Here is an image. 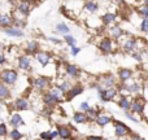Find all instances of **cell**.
<instances>
[{
	"label": "cell",
	"instance_id": "1",
	"mask_svg": "<svg viewBox=\"0 0 148 140\" xmlns=\"http://www.w3.org/2000/svg\"><path fill=\"white\" fill-rule=\"evenodd\" d=\"M0 78L5 84H13L17 81V73L14 70H4L0 75Z\"/></svg>",
	"mask_w": 148,
	"mask_h": 140
},
{
	"label": "cell",
	"instance_id": "2",
	"mask_svg": "<svg viewBox=\"0 0 148 140\" xmlns=\"http://www.w3.org/2000/svg\"><path fill=\"white\" fill-rule=\"evenodd\" d=\"M114 130H116V135H117L118 138H123V136H126L127 134H130V128H129L125 123L118 122V121L114 122Z\"/></svg>",
	"mask_w": 148,
	"mask_h": 140
},
{
	"label": "cell",
	"instance_id": "3",
	"mask_svg": "<svg viewBox=\"0 0 148 140\" xmlns=\"http://www.w3.org/2000/svg\"><path fill=\"white\" fill-rule=\"evenodd\" d=\"M131 110L134 113H138V114H142L144 110V100L143 99H135L133 102H131Z\"/></svg>",
	"mask_w": 148,
	"mask_h": 140
},
{
	"label": "cell",
	"instance_id": "4",
	"mask_svg": "<svg viewBox=\"0 0 148 140\" xmlns=\"http://www.w3.org/2000/svg\"><path fill=\"white\" fill-rule=\"evenodd\" d=\"M116 95H117V91H116V88H112V87H109L108 89L100 92V97H101L104 101H109V100L114 99Z\"/></svg>",
	"mask_w": 148,
	"mask_h": 140
},
{
	"label": "cell",
	"instance_id": "5",
	"mask_svg": "<svg viewBox=\"0 0 148 140\" xmlns=\"http://www.w3.org/2000/svg\"><path fill=\"white\" fill-rule=\"evenodd\" d=\"M48 83H49L48 78H46V76H39V78L35 79L34 86H35V88H38V89H44L48 87Z\"/></svg>",
	"mask_w": 148,
	"mask_h": 140
},
{
	"label": "cell",
	"instance_id": "6",
	"mask_svg": "<svg viewBox=\"0 0 148 140\" xmlns=\"http://www.w3.org/2000/svg\"><path fill=\"white\" fill-rule=\"evenodd\" d=\"M99 47H100V49H101L103 52H105V53H108V52H110V51H112V49H113V42L110 40V39L105 38V39H103V40L100 42Z\"/></svg>",
	"mask_w": 148,
	"mask_h": 140
},
{
	"label": "cell",
	"instance_id": "7",
	"mask_svg": "<svg viewBox=\"0 0 148 140\" xmlns=\"http://www.w3.org/2000/svg\"><path fill=\"white\" fill-rule=\"evenodd\" d=\"M136 46H138V42H136L135 39L130 38V39H127V40L123 43V49H125L126 52H131L133 49L136 48Z\"/></svg>",
	"mask_w": 148,
	"mask_h": 140
},
{
	"label": "cell",
	"instance_id": "8",
	"mask_svg": "<svg viewBox=\"0 0 148 140\" xmlns=\"http://www.w3.org/2000/svg\"><path fill=\"white\" fill-rule=\"evenodd\" d=\"M36 59H38V61L40 62L43 66H46L49 62V60H51V56H49L48 53H46V52H38V53H36Z\"/></svg>",
	"mask_w": 148,
	"mask_h": 140
},
{
	"label": "cell",
	"instance_id": "9",
	"mask_svg": "<svg viewBox=\"0 0 148 140\" xmlns=\"http://www.w3.org/2000/svg\"><path fill=\"white\" fill-rule=\"evenodd\" d=\"M18 66H20V69H22V70L30 69V59L26 56L20 57V60H18Z\"/></svg>",
	"mask_w": 148,
	"mask_h": 140
},
{
	"label": "cell",
	"instance_id": "10",
	"mask_svg": "<svg viewBox=\"0 0 148 140\" xmlns=\"http://www.w3.org/2000/svg\"><path fill=\"white\" fill-rule=\"evenodd\" d=\"M112 121V118L109 117V115H107V114H99L96 117V123L99 126H105V125H108V123Z\"/></svg>",
	"mask_w": 148,
	"mask_h": 140
},
{
	"label": "cell",
	"instance_id": "11",
	"mask_svg": "<svg viewBox=\"0 0 148 140\" xmlns=\"http://www.w3.org/2000/svg\"><path fill=\"white\" fill-rule=\"evenodd\" d=\"M4 33L10 36H23L22 30H20V29H17V27H7L4 30Z\"/></svg>",
	"mask_w": 148,
	"mask_h": 140
},
{
	"label": "cell",
	"instance_id": "12",
	"mask_svg": "<svg viewBox=\"0 0 148 140\" xmlns=\"http://www.w3.org/2000/svg\"><path fill=\"white\" fill-rule=\"evenodd\" d=\"M82 91H83V87L79 86V84H77V86H74V87L70 88V91L68 92V96H69V99H73V97L78 96Z\"/></svg>",
	"mask_w": 148,
	"mask_h": 140
},
{
	"label": "cell",
	"instance_id": "13",
	"mask_svg": "<svg viewBox=\"0 0 148 140\" xmlns=\"http://www.w3.org/2000/svg\"><path fill=\"white\" fill-rule=\"evenodd\" d=\"M16 108L21 109V110H27L29 108H30V104H29V101H26L25 99H18L17 101H16Z\"/></svg>",
	"mask_w": 148,
	"mask_h": 140
},
{
	"label": "cell",
	"instance_id": "14",
	"mask_svg": "<svg viewBox=\"0 0 148 140\" xmlns=\"http://www.w3.org/2000/svg\"><path fill=\"white\" fill-rule=\"evenodd\" d=\"M59 135L61 139H69L70 135H72V132H70V130L68 127H65V126H60L59 127Z\"/></svg>",
	"mask_w": 148,
	"mask_h": 140
},
{
	"label": "cell",
	"instance_id": "15",
	"mask_svg": "<svg viewBox=\"0 0 148 140\" xmlns=\"http://www.w3.org/2000/svg\"><path fill=\"white\" fill-rule=\"evenodd\" d=\"M103 22H104V25H110V23H113L116 21V14L114 13H107V14H104L101 17Z\"/></svg>",
	"mask_w": 148,
	"mask_h": 140
},
{
	"label": "cell",
	"instance_id": "16",
	"mask_svg": "<svg viewBox=\"0 0 148 140\" xmlns=\"http://www.w3.org/2000/svg\"><path fill=\"white\" fill-rule=\"evenodd\" d=\"M131 75H133V71L130 69H121L120 70V78L122 82L129 81V79L131 78Z\"/></svg>",
	"mask_w": 148,
	"mask_h": 140
},
{
	"label": "cell",
	"instance_id": "17",
	"mask_svg": "<svg viewBox=\"0 0 148 140\" xmlns=\"http://www.w3.org/2000/svg\"><path fill=\"white\" fill-rule=\"evenodd\" d=\"M18 10H20L22 14H29V12H30V3L29 1H22L20 5H18Z\"/></svg>",
	"mask_w": 148,
	"mask_h": 140
},
{
	"label": "cell",
	"instance_id": "18",
	"mask_svg": "<svg viewBox=\"0 0 148 140\" xmlns=\"http://www.w3.org/2000/svg\"><path fill=\"white\" fill-rule=\"evenodd\" d=\"M109 33H110V35H112V38H120L121 35H122V29L120 27V26H113L112 29L109 30Z\"/></svg>",
	"mask_w": 148,
	"mask_h": 140
},
{
	"label": "cell",
	"instance_id": "19",
	"mask_svg": "<svg viewBox=\"0 0 148 140\" xmlns=\"http://www.w3.org/2000/svg\"><path fill=\"white\" fill-rule=\"evenodd\" d=\"M10 123H12L13 126H21V125H23V121H22V117H21L20 114H13L12 115V118H10Z\"/></svg>",
	"mask_w": 148,
	"mask_h": 140
},
{
	"label": "cell",
	"instance_id": "20",
	"mask_svg": "<svg viewBox=\"0 0 148 140\" xmlns=\"http://www.w3.org/2000/svg\"><path fill=\"white\" fill-rule=\"evenodd\" d=\"M12 23V17L8 14H0V25L1 26H9Z\"/></svg>",
	"mask_w": 148,
	"mask_h": 140
},
{
	"label": "cell",
	"instance_id": "21",
	"mask_svg": "<svg viewBox=\"0 0 148 140\" xmlns=\"http://www.w3.org/2000/svg\"><path fill=\"white\" fill-rule=\"evenodd\" d=\"M73 118L77 123H84L87 120H88V118H87V114H83V113H75Z\"/></svg>",
	"mask_w": 148,
	"mask_h": 140
},
{
	"label": "cell",
	"instance_id": "22",
	"mask_svg": "<svg viewBox=\"0 0 148 140\" xmlns=\"http://www.w3.org/2000/svg\"><path fill=\"white\" fill-rule=\"evenodd\" d=\"M9 96V89L4 83H0V99H7Z\"/></svg>",
	"mask_w": 148,
	"mask_h": 140
},
{
	"label": "cell",
	"instance_id": "23",
	"mask_svg": "<svg viewBox=\"0 0 148 140\" xmlns=\"http://www.w3.org/2000/svg\"><path fill=\"white\" fill-rule=\"evenodd\" d=\"M138 13L142 16L143 18H146V20H148V5L144 3L143 5H140V7L138 8Z\"/></svg>",
	"mask_w": 148,
	"mask_h": 140
},
{
	"label": "cell",
	"instance_id": "24",
	"mask_svg": "<svg viewBox=\"0 0 148 140\" xmlns=\"http://www.w3.org/2000/svg\"><path fill=\"white\" fill-rule=\"evenodd\" d=\"M120 107L122 108V109H125V110L130 109V108H131L130 100H129L127 97H121V100H120Z\"/></svg>",
	"mask_w": 148,
	"mask_h": 140
},
{
	"label": "cell",
	"instance_id": "25",
	"mask_svg": "<svg viewBox=\"0 0 148 140\" xmlns=\"http://www.w3.org/2000/svg\"><path fill=\"white\" fill-rule=\"evenodd\" d=\"M66 73H68V75H70V76H77V74H78V69H77L75 65H68L66 66Z\"/></svg>",
	"mask_w": 148,
	"mask_h": 140
},
{
	"label": "cell",
	"instance_id": "26",
	"mask_svg": "<svg viewBox=\"0 0 148 140\" xmlns=\"http://www.w3.org/2000/svg\"><path fill=\"white\" fill-rule=\"evenodd\" d=\"M38 46L39 44L36 43V42H30V43H27L26 49H27L29 53H34V52H36V49H38Z\"/></svg>",
	"mask_w": 148,
	"mask_h": 140
},
{
	"label": "cell",
	"instance_id": "27",
	"mask_svg": "<svg viewBox=\"0 0 148 140\" xmlns=\"http://www.w3.org/2000/svg\"><path fill=\"white\" fill-rule=\"evenodd\" d=\"M86 9L88 10V12H91V13L96 12V10H97V4L95 1H88L86 4Z\"/></svg>",
	"mask_w": 148,
	"mask_h": 140
},
{
	"label": "cell",
	"instance_id": "28",
	"mask_svg": "<svg viewBox=\"0 0 148 140\" xmlns=\"http://www.w3.org/2000/svg\"><path fill=\"white\" fill-rule=\"evenodd\" d=\"M126 89H127L129 92H133V94H136V92H139V89H140V86H139L138 83H133V84H130V86L126 87Z\"/></svg>",
	"mask_w": 148,
	"mask_h": 140
},
{
	"label": "cell",
	"instance_id": "29",
	"mask_svg": "<svg viewBox=\"0 0 148 140\" xmlns=\"http://www.w3.org/2000/svg\"><path fill=\"white\" fill-rule=\"evenodd\" d=\"M57 88H59L61 92H66V91H70V88H72V87H70L69 82H64V83L59 84V86H57Z\"/></svg>",
	"mask_w": 148,
	"mask_h": 140
},
{
	"label": "cell",
	"instance_id": "30",
	"mask_svg": "<svg viewBox=\"0 0 148 140\" xmlns=\"http://www.w3.org/2000/svg\"><path fill=\"white\" fill-rule=\"evenodd\" d=\"M97 112L95 109H90V110H87V118L88 120H96V117H97Z\"/></svg>",
	"mask_w": 148,
	"mask_h": 140
},
{
	"label": "cell",
	"instance_id": "31",
	"mask_svg": "<svg viewBox=\"0 0 148 140\" xmlns=\"http://www.w3.org/2000/svg\"><path fill=\"white\" fill-rule=\"evenodd\" d=\"M57 30H59L60 33H62V34L69 33V27H68L66 25H64V23H59V25H57Z\"/></svg>",
	"mask_w": 148,
	"mask_h": 140
},
{
	"label": "cell",
	"instance_id": "32",
	"mask_svg": "<svg viewBox=\"0 0 148 140\" xmlns=\"http://www.w3.org/2000/svg\"><path fill=\"white\" fill-rule=\"evenodd\" d=\"M10 138H12V140H20L22 138V134L18 132L17 130H13L12 132H10Z\"/></svg>",
	"mask_w": 148,
	"mask_h": 140
},
{
	"label": "cell",
	"instance_id": "33",
	"mask_svg": "<svg viewBox=\"0 0 148 140\" xmlns=\"http://www.w3.org/2000/svg\"><path fill=\"white\" fill-rule=\"evenodd\" d=\"M65 40H66V43L69 44L70 47H74V44H75V39H74L72 35H68V34H65Z\"/></svg>",
	"mask_w": 148,
	"mask_h": 140
},
{
	"label": "cell",
	"instance_id": "34",
	"mask_svg": "<svg viewBox=\"0 0 148 140\" xmlns=\"http://www.w3.org/2000/svg\"><path fill=\"white\" fill-rule=\"evenodd\" d=\"M140 30L143 33H148V20H146V18H143V21L140 23Z\"/></svg>",
	"mask_w": 148,
	"mask_h": 140
},
{
	"label": "cell",
	"instance_id": "35",
	"mask_svg": "<svg viewBox=\"0 0 148 140\" xmlns=\"http://www.w3.org/2000/svg\"><path fill=\"white\" fill-rule=\"evenodd\" d=\"M40 139L42 140H52V132H42L40 134Z\"/></svg>",
	"mask_w": 148,
	"mask_h": 140
},
{
	"label": "cell",
	"instance_id": "36",
	"mask_svg": "<svg viewBox=\"0 0 148 140\" xmlns=\"http://www.w3.org/2000/svg\"><path fill=\"white\" fill-rule=\"evenodd\" d=\"M5 135H7V126L4 123H1L0 125V136H5Z\"/></svg>",
	"mask_w": 148,
	"mask_h": 140
},
{
	"label": "cell",
	"instance_id": "37",
	"mask_svg": "<svg viewBox=\"0 0 148 140\" xmlns=\"http://www.w3.org/2000/svg\"><path fill=\"white\" fill-rule=\"evenodd\" d=\"M105 84H107L108 87L113 86V84H114V79H113L112 76H107V78H105Z\"/></svg>",
	"mask_w": 148,
	"mask_h": 140
},
{
	"label": "cell",
	"instance_id": "38",
	"mask_svg": "<svg viewBox=\"0 0 148 140\" xmlns=\"http://www.w3.org/2000/svg\"><path fill=\"white\" fill-rule=\"evenodd\" d=\"M81 109L84 110V112H87V110H90L91 108L88 107V104H87V102H82V104H81Z\"/></svg>",
	"mask_w": 148,
	"mask_h": 140
},
{
	"label": "cell",
	"instance_id": "39",
	"mask_svg": "<svg viewBox=\"0 0 148 140\" xmlns=\"http://www.w3.org/2000/svg\"><path fill=\"white\" fill-rule=\"evenodd\" d=\"M140 55H142V53H139V52H135V53H133V57H134L135 60H138V61H140V60H142V56H140Z\"/></svg>",
	"mask_w": 148,
	"mask_h": 140
},
{
	"label": "cell",
	"instance_id": "40",
	"mask_svg": "<svg viewBox=\"0 0 148 140\" xmlns=\"http://www.w3.org/2000/svg\"><path fill=\"white\" fill-rule=\"evenodd\" d=\"M78 52H81V48H75V47H72V55H73V56H75Z\"/></svg>",
	"mask_w": 148,
	"mask_h": 140
},
{
	"label": "cell",
	"instance_id": "41",
	"mask_svg": "<svg viewBox=\"0 0 148 140\" xmlns=\"http://www.w3.org/2000/svg\"><path fill=\"white\" fill-rule=\"evenodd\" d=\"M126 117H127L129 120H131V121H133V122H138V120H136V118H134L133 115H131V114H129V113H126Z\"/></svg>",
	"mask_w": 148,
	"mask_h": 140
},
{
	"label": "cell",
	"instance_id": "42",
	"mask_svg": "<svg viewBox=\"0 0 148 140\" xmlns=\"http://www.w3.org/2000/svg\"><path fill=\"white\" fill-rule=\"evenodd\" d=\"M87 140H104V139L100 138V136H90V138H87Z\"/></svg>",
	"mask_w": 148,
	"mask_h": 140
},
{
	"label": "cell",
	"instance_id": "43",
	"mask_svg": "<svg viewBox=\"0 0 148 140\" xmlns=\"http://www.w3.org/2000/svg\"><path fill=\"white\" fill-rule=\"evenodd\" d=\"M130 140H143V139H142L140 136H138V135H134V136H131Z\"/></svg>",
	"mask_w": 148,
	"mask_h": 140
},
{
	"label": "cell",
	"instance_id": "44",
	"mask_svg": "<svg viewBox=\"0 0 148 140\" xmlns=\"http://www.w3.org/2000/svg\"><path fill=\"white\" fill-rule=\"evenodd\" d=\"M49 40H51V42H53V43H57V44H60V43H61V42H60L59 39H55V38H49Z\"/></svg>",
	"mask_w": 148,
	"mask_h": 140
},
{
	"label": "cell",
	"instance_id": "45",
	"mask_svg": "<svg viewBox=\"0 0 148 140\" xmlns=\"http://www.w3.org/2000/svg\"><path fill=\"white\" fill-rule=\"evenodd\" d=\"M5 62V57L3 55H0V64H4Z\"/></svg>",
	"mask_w": 148,
	"mask_h": 140
},
{
	"label": "cell",
	"instance_id": "46",
	"mask_svg": "<svg viewBox=\"0 0 148 140\" xmlns=\"http://www.w3.org/2000/svg\"><path fill=\"white\" fill-rule=\"evenodd\" d=\"M57 135H59V131H53V132H52V138H56Z\"/></svg>",
	"mask_w": 148,
	"mask_h": 140
},
{
	"label": "cell",
	"instance_id": "47",
	"mask_svg": "<svg viewBox=\"0 0 148 140\" xmlns=\"http://www.w3.org/2000/svg\"><path fill=\"white\" fill-rule=\"evenodd\" d=\"M26 1H29V3H34V1H36V0H26Z\"/></svg>",
	"mask_w": 148,
	"mask_h": 140
},
{
	"label": "cell",
	"instance_id": "48",
	"mask_svg": "<svg viewBox=\"0 0 148 140\" xmlns=\"http://www.w3.org/2000/svg\"><path fill=\"white\" fill-rule=\"evenodd\" d=\"M144 3H146V4L148 5V0H144Z\"/></svg>",
	"mask_w": 148,
	"mask_h": 140
},
{
	"label": "cell",
	"instance_id": "49",
	"mask_svg": "<svg viewBox=\"0 0 148 140\" xmlns=\"http://www.w3.org/2000/svg\"><path fill=\"white\" fill-rule=\"evenodd\" d=\"M147 47H148V44H147Z\"/></svg>",
	"mask_w": 148,
	"mask_h": 140
}]
</instances>
